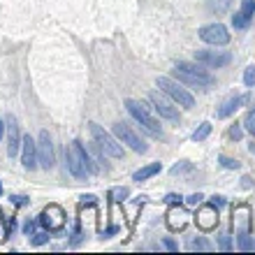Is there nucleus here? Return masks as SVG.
Listing matches in <instances>:
<instances>
[{"instance_id": "obj_9", "label": "nucleus", "mask_w": 255, "mask_h": 255, "mask_svg": "<svg viewBox=\"0 0 255 255\" xmlns=\"http://www.w3.org/2000/svg\"><path fill=\"white\" fill-rule=\"evenodd\" d=\"M37 162L40 167L51 169L54 167V144H51V137H49L47 130H42L40 137H37Z\"/></svg>"}, {"instance_id": "obj_6", "label": "nucleus", "mask_w": 255, "mask_h": 255, "mask_svg": "<svg viewBox=\"0 0 255 255\" xmlns=\"http://www.w3.org/2000/svg\"><path fill=\"white\" fill-rule=\"evenodd\" d=\"M114 134L123 141V144H128V146L132 148V151H137V153H146V151H148L146 141H141L139 134L134 132L132 128L128 126V123H116V126H114Z\"/></svg>"}, {"instance_id": "obj_8", "label": "nucleus", "mask_w": 255, "mask_h": 255, "mask_svg": "<svg viewBox=\"0 0 255 255\" xmlns=\"http://www.w3.org/2000/svg\"><path fill=\"white\" fill-rule=\"evenodd\" d=\"M148 100L153 102V109L162 116V119H167V121H176V119H179V112H176V107H174V100L169 102L167 98H165V91H153V93L148 95Z\"/></svg>"}, {"instance_id": "obj_27", "label": "nucleus", "mask_w": 255, "mask_h": 255, "mask_svg": "<svg viewBox=\"0 0 255 255\" xmlns=\"http://www.w3.org/2000/svg\"><path fill=\"white\" fill-rule=\"evenodd\" d=\"M221 165L228 169H239V160H232V158H228V155H221Z\"/></svg>"}, {"instance_id": "obj_1", "label": "nucleus", "mask_w": 255, "mask_h": 255, "mask_svg": "<svg viewBox=\"0 0 255 255\" xmlns=\"http://www.w3.org/2000/svg\"><path fill=\"white\" fill-rule=\"evenodd\" d=\"M174 77L188 86H197V88H209L214 86L216 79L211 74L204 70L202 63H176V70H174Z\"/></svg>"}, {"instance_id": "obj_24", "label": "nucleus", "mask_w": 255, "mask_h": 255, "mask_svg": "<svg viewBox=\"0 0 255 255\" xmlns=\"http://www.w3.org/2000/svg\"><path fill=\"white\" fill-rule=\"evenodd\" d=\"M239 249L242 251H253V242H251L249 232H239Z\"/></svg>"}, {"instance_id": "obj_12", "label": "nucleus", "mask_w": 255, "mask_h": 255, "mask_svg": "<svg viewBox=\"0 0 255 255\" xmlns=\"http://www.w3.org/2000/svg\"><path fill=\"white\" fill-rule=\"evenodd\" d=\"M21 162H23V167L28 169H35L37 167V141L30 139V134L26 137H21Z\"/></svg>"}, {"instance_id": "obj_23", "label": "nucleus", "mask_w": 255, "mask_h": 255, "mask_svg": "<svg viewBox=\"0 0 255 255\" xmlns=\"http://www.w3.org/2000/svg\"><path fill=\"white\" fill-rule=\"evenodd\" d=\"M190 251H211V244L204 242V239H193V242L188 244Z\"/></svg>"}, {"instance_id": "obj_38", "label": "nucleus", "mask_w": 255, "mask_h": 255, "mask_svg": "<svg viewBox=\"0 0 255 255\" xmlns=\"http://www.w3.org/2000/svg\"><path fill=\"white\" fill-rule=\"evenodd\" d=\"M2 223H5V218L0 216V225H2ZM0 235H5V230H2V228H0Z\"/></svg>"}, {"instance_id": "obj_40", "label": "nucleus", "mask_w": 255, "mask_h": 255, "mask_svg": "<svg viewBox=\"0 0 255 255\" xmlns=\"http://www.w3.org/2000/svg\"><path fill=\"white\" fill-rule=\"evenodd\" d=\"M0 195H2V183H0Z\"/></svg>"}, {"instance_id": "obj_15", "label": "nucleus", "mask_w": 255, "mask_h": 255, "mask_svg": "<svg viewBox=\"0 0 255 255\" xmlns=\"http://www.w3.org/2000/svg\"><path fill=\"white\" fill-rule=\"evenodd\" d=\"M253 12H255V0H242V9L232 16V26L235 28H246L249 21L253 19Z\"/></svg>"}, {"instance_id": "obj_13", "label": "nucleus", "mask_w": 255, "mask_h": 255, "mask_svg": "<svg viewBox=\"0 0 255 255\" xmlns=\"http://www.w3.org/2000/svg\"><path fill=\"white\" fill-rule=\"evenodd\" d=\"M195 223H197V228L204 230V232L214 230L216 225H218V209L211 207V204L202 207L200 211H197V218H195Z\"/></svg>"}, {"instance_id": "obj_36", "label": "nucleus", "mask_w": 255, "mask_h": 255, "mask_svg": "<svg viewBox=\"0 0 255 255\" xmlns=\"http://www.w3.org/2000/svg\"><path fill=\"white\" fill-rule=\"evenodd\" d=\"M221 249H223V251H230V237H228V235L221 237Z\"/></svg>"}, {"instance_id": "obj_19", "label": "nucleus", "mask_w": 255, "mask_h": 255, "mask_svg": "<svg viewBox=\"0 0 255 255\" xmlns=\"http://www.w3.org/2000/svg\"><path fill=\"white\" fill-rule=\"evenodd\" d=\"M162 169V165L160 162H151V165H146V167H141V169H137L134 172V181H146V179H151V176H155L158 172Z\"/></svg>"}, {"instance_id": "obj_4", "label": "nucleus", "mask_w": 255, "mask_h": 255, "mask_svg": "<svg viewBox=\"0 0 255 255\" xmlns=\"http://www.w3.org/2000/svg\"><path fill=\"white\" fill-rule=\"evenodd\" d=\"M155 84H158V88H160V91H165V95H169V98H172L179 107H186V109L195 107V98L176 79H169V77H158V79H155Z\"/></svg>"}, {"instance_id": "obj_21", "label": "nucleus", "mask_w": 255, "mask_h": 255, "mask_svg": "<svg viewBox=\"0 0 255 255\" xmlns=\"http://www.w3.org/2000/svg\"><path fill=\"white\" fill-rule=\"evenodd\" d=\"M209 132H211V123H200V128H197V130H195V134H193V139L195 141H204L209 137Z\"/></svg>"}, {"instance_id": "obj_34", "label": "nucleus", "mask_w": 255, "mask_h": 255, "mask_svg": "<svg viewBox=\"0 0 255 255\" xmlns=\"http://www.w3.org/2000/svg\"><path fill=\"white\" fill-rule=\"evenodd\" d=\"M95 202H98L95 200V195H84V197H81V204H88V207H93Z\"/></svg>"}, {"instance_id": "obj_25", "label": "nucleus", "mask_w": 255, "mask_h": 255, "mask_svg": "<svg viewBox=\"0 0 255 255\" xmlns=\"http://www.w3.org/2000/svg\"><path fill=\"white\" fill-rule=\"evenodd\" d=\"M251 134H255V112H249V114L244 116V123H242Z\"/></svg>"}, {"instance_id": "obj_26", "label": "nucleus", "mask_w": 255, "mask_h": 255, "mask_svg": "<svg viewBox=\"0 0 255 255\" xmlns=\"http://www.w3.org/2000/svg\"><path fill=\"white\" fill-rule=\"evenodd\" d=\"M130 195V190L128 188H112V200L114 202H123Z\"/></svg>"}, {"instance_id": "obj_22", "label": "nucleus", "mask_w": 255, "mask_h": 255, "mask_svg": "<svg viewBox=\"0 0 255 255\" xmlns=\"http://www.w3.org/2000/svg\"><path fill=\"white\" fill-rule=\"evenodd\" d=\"M244 84L249 88L255 86V65H249L246 70H244Z\"/></svg>"}, {"instance_id": "obj_7", "label": "nucleus", "mask_w": 255, "mask_h": 255, "mask_svg": "<svg viewBox=\"0 0 255 255\" xmlns=\"http://www.w3.org/2000/svg\"><path fill=\"white\" fill-rule=\"evenodd\" d=\"M200 40L207 44H214V47H223L230 42V33L223 23H209V26L200 28Z\"/></svg>"}, {"instance_id": "obj_5", "label": "nucleus", "mask_w": 255, "mask_h": 255, "mask_svg": "<svg viewBox=\"0 0 255 255\" xmlns=\"http://www.w3.org/2000/svg\"><path fill=\"white\" fill-rule=\"evenodd\" d=\"M126 109L130 112V114H132L134 121L141 123V126L146 128L151 134H155V137H158V134H162L160 123H158L153 116H151V112L146 109V105H144V102H139V100H126Z\"/></svg>"}, {"instance_id": "obj_10", "label": "nucleus", "mask_w": 255, "mask_h": 255, "mask_svg": "<svg viewBox=\"0 0 255 255\" xmlns=\"http://www.w3.org/2000/svg\"><path fill=\"white\" fill-rule=\"evenodd\" d=\"M40 223L49 230V232L63 230V225H65V211H63V209L58 207V204H49V207L44 209V211H42Z\"/></svg>"}, {"instance_id": "obj_3", "label": "nucleus", "mask_w": 255, "mask_h": 255, "mask_svg": "<svg viewBox=\"0 0 255 255\" xmlns=\"http://www.w3.org/2000/svg\"><path fill=\"white\" fill-rule=\"evenodd\" d=\"M88 130H91V137H93L95 146L100 148L102 153L109 155V158H123V146L105 130V128L98 126V123H88Z\"/></svg>"}, {"instance_id": "obj_29", "label": "nucleus", "mask_w": 255, "mask_h": 255, "mask_svg": "<svg viewBox=\"0 0 255 255\" xmlns=\"http://www.w3.org/2000/svg\"><path fill=\"white\" fill-rule=\"evenodd\" d=\"M44 242H49L47 232H35V235H33V244H35V246H40V244H44Z\"/></svg>"}, {"instance_id": "obj_20", "label": "nucleus", "mask_w": 255, "mask_h": 255, "mask_svg": "<svg viewBox=\"0 0 255 255\" xmlns=\"http://www.w3.org/2000/svg\"><path fill=\"white\" fill-rule=\"evenodd\" d=\"M230 5H232V0H209L207 9L214 14H225L230 9Z\"/></svg>"}, {"instance_id": "obj_11", "label": "nucleus", "mask_w": 255, "mask_h": 255, "mask_svg": "<svg viewBox=\"0 0 255 255\" xmlns=\"http://www.w3.org/2000/svg\"><path fill=\"white\" fill-rule=\"evenodd\" d=\"M195 61L218 70V67H225L232 61V54L230 51H195Z\"/></svg>"}, {"instance_id": "obj_33", "label": "nucleus", "mask_w": 255, "mask_h": 255, "mask_svg": "<svg viewBox=\"0 0 255 255\" xmlns=\"http://www.w3.org/2000/svg\"><path fill=\"white\" fill-rule=\"evenodd\" d=\"M202 200H204V197H202L200 193H195V195H190V197H186V202H188L190 207H197V204H200Z\"/></svg>"}, {"instance_id": "obj_32", "label": "nucleus", "mask_w": 255, "mask_h": 255, "mask_svg": "<svg viewBox=\"0 0 255 255\" xmlns=\"http://www.w3.org/2000/svg\"><path fill=\"white\" fill-rule=\"evenodd\" d=\"M12 202L16 204V207H26V204H28V197H26V195H12Z\"/></svg>"}, {"instance_id": "obj_18", "label": "nucleus", "mask_w": 255, "mask_h": 255, "mask_svg": "<svg viewBox=\"0 0 255 255\" xmlns=\"http://www.w3.org/2000/svg\"><path fill=\"white\" fill-rule=\"evenodd\" d=\"M244 102H246V98H230V100H225L223 107L218 109V116H221V119H228L230 114H235L237 109L242 107Z\"/></svg>"}, {"instance_id": "obj_35", "label": "nucleus", "mask_w": 255, "mask_h": 255, "mask_svg": "<svg viewBox=\"0 0 255 255\" xmlns=\"http://www.w3.org/2000/svg\"><path fill=\"white\" fill-rule=\"evenodd\" d=\"M23 232H26V235H35V221H28L26 225H23Z\"/></svg>"}, {"instance_id": "obj_14", "label": "nucleus", "mask_w": 255, "mask_h": 255, "mask_svg": "<svg viewBox=\"0 0 255 255\" xmlns=\"http://www.w3.org/2000/svg\"><path fill=\"white\" fill-rule=\"evenodd\" d=\"M188 211H183L179 204H174V207L167 211V228L172 230V232H179V230H183L186 225H188Z\"/></svg>"}, {"instance_id": "obj_39", "label": "nucleus", "mask_w": 255, "mask_h": 255, "mask_svg": "<svg viewBox=\"0 0 255 255\" xmlns=\"http://www.w3.org/2000/svg\"><path fill=\"white\" fill-rule=\"evenodd\" d=\"M2 130H5V126H2V121H0V139H2Z\"/></svg>"}, {"instance_id": "obj_16", "label": "nucleus", "mask_w": 255, "mask_h": 255, "mask_svg": "<svg viewBox=\"0 0 255 255\" xmlns=\"http://www.w3.org/2000/svg\"><path fill=\"white\" fill-rule=\"evenodd\" d=\"M232 218H235L232 223L239 228V232H249V230H251V221H249V218H251V209L249 207H244V204H242V207H237L235 211H232Z\"/></svg>"}, {"instance_id": "obj_17", "label": "nucleus", "mask_w": 255, "mask_h": 255, "mask_svg": "<svg viewBox=\"0 0 255 255\" xmlns=\"http://www.w3.org/2000/svg\"><path fill=\"white\" fill-rule=\"evenodd\" d=\"M7 132H9V146H7V153L16 155L19 153V146H21V132H19V126L14 119H9V126H7Z\"/></svg>"}, {"instance_id": "obj_31", "label": "nucleus", "mask_w": 255, "mask_h": 255, "mask_svg": "<svg viewBox=\"0 0 255 255\" xmlns=\"http://www.w3.org/2000/svg\"><path fill=\"white\" fill-rule=\"evenodd\" d=\"M242 128H239V126H237V123H235V126H232V128H230V137H232V139H237V141H239V139H242Z\"/></svg>"}, {"instance_id": "obj_30", "label": "nucleus", "mask_w": 255, "mask_h": 255, "mask_svg": "<svg viewBox=\"0 0 255 255\" xmlns=\"http://www.w3.org/2000/svg\"><path fill=\"white\" fill-rule=\"evenodd\" d=\"M209 204H211V207H216V209H223V207H225V200H223L221 195H214V197L209 200Z\"/></svg>"}, {"instance_id": "obj_37", "label": "nucleus", "mask_w": 255, "mask_h": 255, "mask_svg": "<svg viewBox=\"0 0 255 255\" xmlns=\"http://www.w3.org/2000/svg\"><path fill=\"white\" fill-rule=\"evenodd\" d=\"M165 246H167L169 251H176V244L172 242V239H165Z\"/></svg>"}, {"instance_id": "obj_28", "label": "nucleus", "mask_w": 255, "mask_h": 255, "mask_svg": "<svg viewBox=\"0 0 255 255\" xmlns=\"http://www.w3.org/2000/svg\"><path fill=\"white\" fill-rule=\"evenodd\" d=\"M165 202H167L169 207H174V204H181L183 197H181V195H176V193H169L167 197H165Z\"/></svg>"}, {"instance_id": "obj_2", "label": "nucleus", "mask_w": 255, "mask_h": 255, "mask_svg": "<svg viewBox=\"0 0 255 255\" xmlns=\"http://www.w3.org/2000/svg\"><path fill=\"white\" fill-rule=\"evenodd\" d=\"M65 160H67V169H70L77 179H86L95 169L91 158H88V153L84 151V146H81V141H72V144L65 148Z\"/></svg>"}]
</instances>
